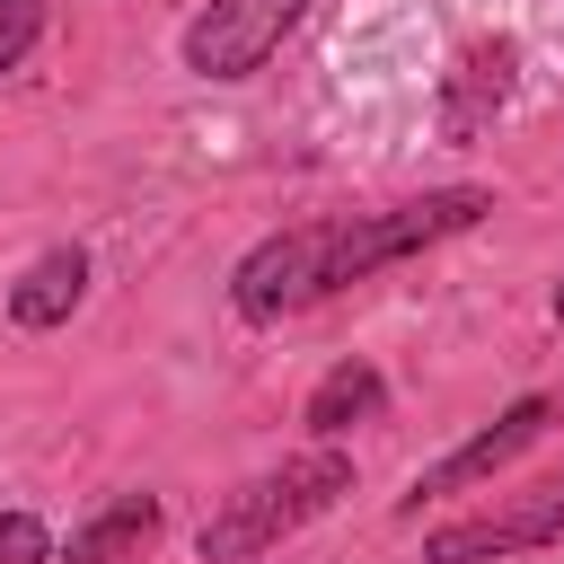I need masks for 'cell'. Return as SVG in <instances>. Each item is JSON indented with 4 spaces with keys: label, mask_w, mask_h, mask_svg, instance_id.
<instances>
[{
    "label": "cell",
    "mask_w": 564,
    "mask_h": 564,
    "mask_svg": "<svg viewBox=\"0 0 564 564\" xmlns=\"http://www.w3.org/2000/svg\"><path fill=\"white\" fill-rule=\"evenodd\" d=\"M379 414H388V379H379L370 361H335V370L308 388V414H300V423H308L317 441H335V432L379 423Z\"/></svg>",
    "instance_id": "9c48e42d"
},
{
    "label": "cell",
    "mask_w": 564,
    "mask_h": 564,
    "mask_svg": "<svg viewBox=\"0 0 564 564\" xmlns=\"http://www.w3.org/2000/svg\"><path fill=\"white\" fill-rule=\"evenodd\" d=\"M44 35V0H0V70H18Z\"/></svg>",
    "instance_id": "30bf717a"
},
{
    "label": "cell",
    "mask_w": 564,
    "mask_h": 564,
    "mask_svg": "<svg viewBox=\"0 0 564 564\" xmlns=\"http://www.w3.org/2000/svg\"><path fill=\"white\" fill-rule=\"evenodd\" d=\"M511 70H520V44L511 35H494V44H467L458 53V70H449V88H441V123L467 141L476 123H494V106L511 97Z\"/></svg>",
    "instance_id": "8992f818"
},
{
    "label": "cell",
    "mask_w": 564,
    "mask_h": 564,
    "mask_svg": "<svg viewBox=\"0 0 564 564\" xmlns=\"http://www.w3.org/2000/svg\"><path fill=\"white\" fill-rule=\"evenodd\" d=\"M555 317H564V282H555Z\"/></svg>",
    "instance_id": "7c38bea8"
},
{
    "label": "cell",
    "mask_w": 564,
    "mask_h": 564,
    "mask_svg": "<svg viewBox=\"0 0 564 564\" xmlns=\"http://www.w3.org/2000/svg\"><path fill=\"white\" fill-rule=\"evenodd\" d=\"M0 564H53V538L35 511H0Z\"/></svg>",
    "instance_id": "8fae6325"
},
{
    "label": "cell",
    "mask_w": 564,
    "mask_h": 564,
    "mask_svg": "<svg viewBox=\"0 0 564 564\" xmlns=\"http://www.w3.org/2000/svg\"><path fill=\"white\" fill-rule=\"evenodd\" d=\"M352 494V458L335 449V441H317V449H300V458H282L273 476H256V485H238L212 520H203V564H247V555H264V546H282L291 529H308L317 511H335Z\"/></svg>",
    "instance_id": "7a4b0ae2"
},
{
    "label": "cell",
    "mask_w": 564,
    "mask_h": 564,
    "mask_svg": "<svg viewBox=\"0 0 564 564\" xmlns=\"http://www.w3.org/2000/svg\"><path fill=\"white\" fill-rule=\"evenodd\" d=\"M159 546V502L150 494H115L97 520L70 529V564H141Z\"/></svg>",
    "instance_id": "ba28073f"
},
{
    "label": "cell",
    "mask_w": 564,
    "mask_h": 564,
    "mask_svg": "<svg viewBox=\"0 0 564 564\" xmlns=\"http://www.w3.org/2000/svg\"><path fill=\"white\" fill-rule=\"evenodd\" d=\"M79 300H88V256H79V247H44V256L18 273V291H9V317H18L26 335H44V326H62Z\"/></svg>",
    "instance_id": "52a82bcc"
},
{
    "label": "cell",
    "mask_w": 564,
    "mask_h": 564,
    "mask_svg": "<svg viewBox=\"0 0 564 564\" xmlns=\"http://www.w3.org/2000/svg\"><path fill=\"white\" fill-rule=\"evenodd\" d=\"M300 18H308V0H212V9H194L176 53L194 79H256Z\"/></svg>",
    "instance_id": "3957f363"
},
{
    "label": "cell",
    "mask_w": 564,
    "mask_h": 564,
    "mask_svg": "<svg viewBox=\"0 0 564 564\" xmlns=\"http://www.w3.org/2000/svg\"><path fill=\"white\" fill-rule=\"evenodd\" d=\"M564 538V476H546L538 494L502 502V511H476V520H449L423 538L432 564H502V555H529V546H555Z\"/></svg>",
    "instance_id": "277c9868"
},
{
    "label": "cell",
    "mask_w": 564,
    "mask_h": 564,
    "mask_svg": "<svg viewBox=\"0 0 564 564\" xmlns=\"http://www.w3.org/2000/svg\"><path fill=\"white\" fill-rule=\"evenodd\" d=\"M546 423H564V397H520V405H502L476 441H458L441 467H423V476H414L405 511H414V502H441V494H467V485H485V476H502L529 441H546Z\"/></svg>",
    "instance_id": "5b68a950"
},
{
    "label": "cell",
    "mask_w": 564,
    "mask_h": 564,
    "mask_svg": "<svg viewBox=\"0 0 564 564\" xmlns=\"http://www.w3.org/2000/svg\"><path fill=\"white\" fill-rule=\"evenodd\" d=\"M485 212H494L485 185H441V194H423V203L326 212V220L273 229V238H256V247L229 264V308H238L247 326H273V317H291V308L335 300L344 282H370V273H388V264H405V256L476 229Z\"/></svg>",
    "instance_id": "6da1fadb"
}]
</instances>
